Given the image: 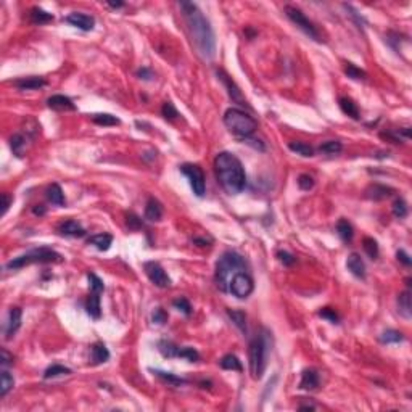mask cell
Returning <instances> with one entry per match:
<instances>
[{"label": "cell", "instance_id": "b9f144b4", "mask_svg": "<svg viewBox=\"0 0 412 412\" xmlns=\"http://www.w3.org/2000/svg\"><path fill=\"white\" fill-rule=\"evenodd\" d=\"M391 211H393V216L398 218V219H404L406 216H408V203L404 201V198H396L395 203H393V206H391Z\"/></svg>", "mask_w": 412, "mask_h": 412}, {"label": "cell", "instance_id": "4fadbf2b", "mask_svg": "<svg viewBox=\"0 0 412 412\" xmlns=\"http://www.w3.org/2000/svg\"><path fill=\"white\" fill-rule=\"evenodd\" d=\"M57 230L60 235H63V237L81 238L85 235V229L75 219H68V221H63V223H60Z\"/></svg>", "mask_w": 412, "mask_h": 412}, {"label": "cell", "instance_id": "11a10c76", "mask_svg": "<svg viewBox=\"0 0 412 412\" xmlns=\"http://www.w3.org/2000/svg\"><path fill=\"white\" fill-rule=\"evenodd\" d=\"M243 142H245V144H248V145H251V147H253V149L260 150V151H264V150H266V147H264V144L261 142L260 139H251V137H248V139H245Z\"/></svg>", "mask_w": 412, "mask_h": 412}, {"label": "cell", "instance_id": "4316f807", "mask_svg": "<svg viewBox=\"0 0 412 412\" xmlns=\"http://www.w3.org/2000/svg\"><path fill=\"white\" fill-rule=\"evenodd\" d=\"M337 233H338V237H340L343 242H351L353 240V235H354V229H353V225L349 224V221L345 219V218H341L340 221L337 223Z\"/></svg>", "mask_w": 412, "mask_h": 412}, {"label": "cell", "instance_id": "680465c9", "mask_svg": "<svg viewBox=\"0 0 412 412\" xmlns=\"http://www.w3.org/2000/svg\"><path fill=\"white\" fill-rule=\"evenodd\" d=\"M11 201H13V198L8 195V193H2V216H5L8 211V208L11 205Z\"/></svg>", "mask_w": 412, "mask_h": 412}, {"label": "cell", "instance_id": "bcb514c9", "mask_svg": "<svg viewBox=\"0 0 412 412\" xmlns=\"http://www.w3.org/2000/svg\"><path fill=\"white\" fill-rule=\"evenodd\" d=\"M173 306L176 307L177 311H181L182 314H186V316L192 314V304H190V301H188L187 298H184V297L176 298V300L173 301Z\"/></svg>", "mask_w": 412, "mask_h": 412}, {"label": "cell", "instance_id": "5b68a950", "mask_svg": "<svg viewBox=\"0 0 412 412\" xmlns=\"http://www.w3.org/2000/svg\"><path fill=\"white\" fill-rule=\"evenodd\" d=\"M224 124L238 139H248L258 129V122L251 114L240 108H229L224 113Z\"/></svg>", "mask_w": 412, "mask_h": 412}, {"label": "cell", "instance_id": "603a6c76", "mask_svg": "<svg viewBox=\"0 0 412 412\" xmlns=\"http://www.w3.org/2000/svg\"><path fill=\"white\" fill-rule=\"evenodd\" d=\"M338 103H340V108H341V112L345 113L346 116H349L351 119H359V108L358 105L354 103L353 98H349V97H340V100H338Z\"/></svg>", "mask_w": 412, "mask_h": 412}, {"label": "cell", "instance_id": "ab89813d", "mask_svg": "<svg viewBox=\"0 0 412 412\" xmlns=\"http://www.w3.org/2000/svg\"><path fill=\"white\" fill-rule=\"evenodd\" d=\"M345 75L349 79H354V81H364V79L367 77L364 70H361V68H358L356 65L349 63V61H346V63H345Z\"/></svg>", "mask_w": 412, "mask_h": 412}, {"label": "cell", "instance_id": "7dc6e473", "mask_svg": "<svg viewBox=\"0 0 412 412\" xmlns=\"http://www.w3.org/2000/svg\"><path fill=\"white\" fill-rule=\"evenodd\" d=\"M319 316H321L322 319H327V321L332 322V324L340 322V316L337 314V311L334 309V307H322V309L319 311Z\"/></svg>", "mask_w": 412, "mask_h": 412}, {"label": "cell", "instance_id": "4dcf8cb0", "mask_svg": "<svg viewBox=\"0 0 412 412\" xmlns=\"http://www.w3.org/2000/svg\"><path fill=\"white\" fill-rule=\"evenodd\" d=\"M341 150L343 145L338 140H325L317 147V151L322 153V155H338V153H341Z\"/></svg>", "mask_w": 412, "mask_h": 412}, {"label": "cell", "instance_id": "f1b7e54d", "mask_svg": "<svg viewBox=\"0 0 412 412\" xmlns=\"http://www.w3.org/2000/svg\"><path fill=\"white\" fill-rule=\"evenodd\" d=\"M219 366L225 369V371H237V372H242L243 371V366H242V362H240V359L237 358L235 354H225L221 358L219 361Z\"/></svg>", "mask_w": 412, "mask_h": 412}, {"label": "cell", "instance_id": "44dd1931", "mask_svg": "<svg viewBox=\"0 0 412 412\" xmlns=\"http://www.w3.org/2000/svg\"><path fill=\"white\" fill-rule=\"evenodd\" d=\"M87 242L98 251H108L113 243V235H110V233H97V235H92Z\"/></svg>", "mask_w": 412, "mask_h": 412}, {"label": "cell", "instance_id": "ee69618b", "mask_svg": "<svg viewBox=\"0 0 412 412\" xmlns=\"http://www.w3.org/2000/svg\"><path fill=\"white\" fill-rule=\"evenodd\" d=\"M87 279H89V285H90V293H102L105 290V284H103V280L98 277L97 274L89 272Z\"/></svg>", "mask_w": 412, "mask_h": 412}, {"label": "cell", "instance_id": "52a82bcc", "mask_svg": "<svg viewBox=\"0 0 412 412\" xmlns=\"http://www.w3.org/2000/svg\"><path fill=\"white\" fill-rule=\"evenodd\" d=\"M284 11H285V15H287L288 20H290V21L295 24V26H298L306 36H309V37H311L312 40H316V42H321V40H322V39H321V34H319V31H317V28L314 26V23H312V21L309 20V18H307L300 8L292 7V5H285Z\"/></svg>", "mask_w": 412, "mask_h": 412}, {"label": "cell", "instance_id": "cb8c5ba5", "mask_svg": "<svg viewBox=\"0 0 412 412\" xmlns=\"http://www.w3.org/2000/svg\"><path fill=\"white\" fill-rule=\"evenodd\" d=\"M110 359V351L108 348L103 345L102 341H97L92 345V362L94 364H103Z\"/></svg>", "mask_w": 412, "mask_h": 412}, {"label": "cell", "instance_id": "94428289", "mask_svg": "<svg viewBox=\"0 0 412 412\" xmlns=\"http://www.w3.org/2000/svg\"><path fill=\"white\" fill-rule=\"evenodd\" d=\"M193 243H196L198 247H208V243H211V242H210V240H206V238L195 237V238H193Z\"/></svg>", "mask_w": 412, "mask_h": 412}, {"label": "cell", "instance_id": "83f0119b", "mask_svg": "<svg viewBox=\"0 0 412 412\" xmlns=\"http://www.w3.org/2000/svg\"><path fill=\"white\" fill-rule=\"evenodd\" d=\"M29 18L34 24H47L55 20V16L52 13H48V11H45L44 8H39V7L31 8Z\"/></svg>", "mask_w": 412, "mask_h": 412}, {"label": "cell", "instance_id": "277c9868", "mask_svg": "<svg viewBox=\"0 0 412 412\" xmlns=\"http://www.w3.org/2000/svg\"><path fill=\"white\" fill-rule=\"evenodd\" d=\"M247 270V261L242 255H238L237 251H225L221 255V258L216 262V285L221 292L229 293V287L232 279L235 277L238 272Z\"/></svg>", "mask_w": 412, "mask_h": 412}, {"label": "cell", "instance_id": "6da1fadb", "mask_svg": "<svg viewBox=\"0 0 412 412\" xmlns=\"http://www.w3.org/2000/svg\"><path fill=\"white\" fill-rule=\"evenodd\" d=\"M179 7L182 8L190 39H192L196 52L203 60L211 61L216 55V37H214L211 23L192 2H181Z\"/></svg>", "mask_w": 412, "mask_h": 412}, {"label": "cell", "instance_id": "2e32d148", "mask_svg": "<svg viewBox=\"0 0 412 412\" xmlns=\"http://www.w3.org/2000/svg\"><path fill=\"white\" fill-rule=\"evenodd\" d=\"M47 105H48V108L55 110V112H75L76 110V105L73 103V100L70 97L60 95V94L52 95L50 98H48Z\"/></svg>", "mask_w": 412, "mask_h": 412}, {"label": "cell", "instance_id": "7a4b0ae2", "mask_svg": "<svg viewBox=\"0 0 412 412\" xmlns=\"http://www.w3.org/2000/svg\"><path fill=\"white\" fill-rule=\"evenodd\" d=\"M218 181L229 195H238L247 186V174L242 161L230 151H221L214 158Z\"/></svg>", "mask_w": 412, "mask_h": 412}, {"label": "cell", "instance_id": "e575fe53", "mask_svg": "<svg viewBox=\"0 0 412 412\" xmlns=\"http://www.w3.org/2000/svg\"><path fill=\"white\" fill-rule=\"evenodd\" d=\"M151 372L156 375V377H159L161 380H164V382H168L169 385H174V386H181L184 383H187V380H184L181 377H177V375L174 374H171V372H164V371H159V369H151Z\"/></svg>", "mask_w": 412, "mask_h": 412}, {"label": "cell", "instance_id": "7bdbcfd3", "mask_svg": "<svg viewBox=\"0 0 412 412\" xmlns=\"http://www.w3.org/2000/svg\"><path fill=\"white\" fill-rule=\"evenodd\" d=\"M177 358L187 359L188 362H196L200 359V354L192 346H179V349H177Z\"/></svg>", "mask_w": 412, "mask_h": 412}, {"label": "cell", "instance_id": "d6986e66", "mask_svg": "<svg viewBox=\"0 0 412 412\" xmlns=\"http://www.w3.org/2000/svg\"><path fill=\"white\" fill-rule=\"evenodd\" d=\"M47 82L44 77H39V76H29V77H21V79H16L13 82V85L16 89L20 90H36V89H40L44 87Z\"/></svg>", "mask_w": 412, "mask_h": 412}, {"label": "cell", "instance_id": "8d00e7d4", "mask_svg": "<svg viewBox=\"0 0 412 412\" xmlns=\"http://www.w3.org/2000/svg\"><path fill=\"white\" fill-rule=\"evenodd\" d=\"M362 248H364V251L367 253V256L371 258V260H377V258H378L380 250H378V243H377V240H375V238H372V237H364V238H362Z\"/></svg>", "mask_w": 412, "mask_h": 412}, {"label": "cell", "instance_id": "8992f818", "mask_svg": "<svg viewBox=\"0 0 412 412\" xmlns=\"http://www.w3.org/2000/svg\"><path fill=\"white\" fill-rule=\"evenodd\" d=\"M63 261V256L60 253H57L55 250L48 248V247H42V248H34L26 251L24 255H20L10 260L7 262V269H21L24 266H29V264H50V262H61Z\"/></svg>", "mask_w": 412, "mask_h": 412}, {"label": "cell", "instance_id": "f907efd6", "mask_svg": "<svg viewBox=\"0 0 412 412\" xmlns=\"http://www.w3.org/2000/svg\"><path fill=\"white\" fill-rule=\"evenodd\" d=\"M151 321H153V324H158V325L166 324L168 322V312H166L163 307H156L151 314Z\"/></svg>", "mask_w": 412, "mask_h": 412}, {"label": "cell", "instance_id": "ffe728a7", "mask_svg": "<svg viewBox=\"0 0 412 412\" xmlns=\"http://www.w3.org/2000/svg\"><path fill=\"white\" fill-rule=\"evenodd\" d=\"M317 386H319V374L314 369H306V371H303L300 380V388L306 391H312Z\"/></svg>", "mask_w": 412, "mask_h": 412}, {"label": "cell", "instance_id": "e0dca14e", "mask_svg": "<svg viewBox=\"0 0 412 412\" xmlns=\"http://www.w3.org/2000/svg\"><path fill=\"white\" fill-rule=\"evenodd\" d=\"M346 267H348L349 272L354 275V277L366 279V264H364V261H362L361 255H358V253L349 255L348 260H346Z\"/></svg>", "mask_w": 412, "mask_h": 412}, {"label": "cell", "instance_id": "be15d7a7", "mask_svg": "<svg viewBox=\"0 0 412 412\" xmlns=\"http://www.w3.org/2000/svg\"><path fill=\"white\" fill-rule=\"evenodd\" d=\"M301 411H312V409H316V406L314 404H300V408Z\"/></svg>", "mask_w": 412, "mask_h": 412}, {"label": "cell", "instance_id": "484cf974", "mask_svg": "<svg viewBox=\"0 0 412 412\" xmlns=\"http://www.w3.org/2000/svg\"><path fill=\"white\" fill-rule=\"evenodd\" d=\"M45 195H47V200L52 203V205H57V206H63L65 205V195H63V190L58 186V184H52V186H48L45 190Z\"/></svg>", "mask_w": 412, "mask_h": 412}, {"label": "cell", "instance_id": "30bf717a", "mask_svg": "<svg viewBox=\"0 0 412 412\" xmlns=\"http://www.w3.org/2000/svg\"><path fill=\"white\" fill-rule=\"evenodd\" d=\"M144 270L147 274V277L150 279V282L158 288H169L171 287V279L166 274V270L163 266L156 261H147L144 264Z\"/></svg>", "mask_w": 412, "mask_h": 412}, {"label": "cell", "instance_id": "db71d44e", "mask_svg": "<svg viewBox=\"0 0 412 412\" xmlns=\"http://www.w3.org/2000/svg\"><path fill=\"white\" fill-rule=\"evenodd\" d=\"M135 75H137V77L144 79V81H151V79H153V71L150 70V68H145V66L144 68H139Z\"/></svg>", "mask_w": 412, "mask_h": 412}, {"label": "cell", "instance_id": "74e56055", "mask_svg": "<svg viewBox=\"0 0 412 412\" xmlns=\"http://www.w3.org/2000/svg\"><path fill=\"white\" fill-rule=\"evenodd\" d=\"M70 374H71V369H68V367L61 366V364H52L50 367L45 369L44 378H45V380H48V378H57V377H61V375H70Z\"/></svg>", "mask_w": 412, "mask_h": 412}, {"label": "cell", "instance_id": "3957f363", "mask_svg": "<svg viewBox=\"0 0 412 412\" xmlns=\"http://www.w3.org/2000/svg\"><path fill=\"white\" fill-rule=\"evenodd\" d=\"M272 349V334L267 329H261L251 338L248 346L250 372L255 380H261L267 366V356Z\"/></svg>", "mask_w": 412, "mask_h": 412}, {"label": "cell", "instance_id": "7402d4cb", "mask_svg": "<svg viewBox=\"0 0 412 412\" xmlns=\"http://www.w3.org/2000/svg\"><path fill=\"white\" fill-rule=\"evenodd\" d=\"M398 311L404 319L412 317V304H411V292L409 290L398 295Z\"/></svg>", "mask_w": 412, "mask_h": 412}, {"label": "cell", "instance_id": "7c38bea8", "mask_svg": "<svg viewBox=\"0 0 412 412\" xmlns=\"http://www.w3.org/2000/svg\"><path fill=\"white\" fill-rule=\"evenodd\" d=\"M65 21L68 24H71V26L84 31V33H89V31L95 28V18L90 15H85V13H79V11H73V13H70L65 18Z\"/></svg>", "mask_w": 412, "mask_h": 412}, {"label": "cell", "instance_id": "f546056e", "mask_svg": "<svg viewBox=\"0 0 412 412\" xmlns=\"http://www.w3.org/2000/svg\"><path fill=\"white\" fill-rule=\"evenodd\" d=\"M227 316L235 324V327H238L243 334H247V314L242 309H227Z\"/></svg>", "mask_w": 412, "mask_h": 412}, {"label": "cell", "instance_id": "1f68e13d", "mask_svg": "<svg viewBox=\"0 0 412 412\" xmlns=\"http://www.w3.org/2000/svg\"><path fill=\"white\" fill-rule=\"evenodd\" d=\"M15 386V378L7 369L2 367V378H0V396L5 398L8 395V391Z\"/></svg>", "mask_w": 412, "mask_h": 412}, {"label": "cell", "instance_id": "8fae6325", "mask_svg": "<svg viewBox=\"0 0 412 412\" xmlns=\"http://www.w3.org/2000/svg\"><path fill=\"white\" fill-rule=\"evenodd\" d=\"M218 77L221 79V82H223L225 85V89H227V94H229V97L232 98V102H235L237 105H242V107H248V102H247V98L243 97L242 94V90H240V87L235 84V81L227 75V73L224 70H218Z\"/></svg>", "mask_w": 412, "mask_h": 412}, {"label": "cell", "instance_id": "91938a15", "mask_svg": "<svg viewBox=\"0 0 412 412\" xmlns=\"http://www.w3.org/2000/svg\"><path fill=\"white\" fill-rule=\"evenodd\" d=\"M33 213L36 214V216H44V214H45V206L44 205H36L33 208Z\"/></svg>", "mask_w": 412, "mask_h": 412}, {"label": "cell", "instance_id": "5bb4252c", "mask_svg": "<svg viewBox=\"0 0 412 412\" xmlns=\"http://www.w3.org/2000/svg\"><path fill=\"white\" fill-rule=\"evenodd\" d=\"M21 317H23L21 307H18V306L10 307L8 319H7V327H5V337H7V340H10V338L18 332V329L21 327Z\"/></svg>", "mask_w": 412, "mask_h": 412}, {"label": "cell", "instance_id": "f35d334b", "mask_svg": "<svg viewBox=\"0 0 412 412\" xmlns=\"http://www.w3.org/2000/svg\"><path fill=\"white\" fill-rule=\"evenodd\" d=\"M177 349H179V346L174 345L173 341H168V340L158 341V351L161 353L164 358H177Z\"/></svg>", "mask_w": 412, "mask_h": 412}, {"label": "cell", "instance_id": "816d5d0a", "mask_svg": "<svg viewBox=\"0 0 412 412\" xmlns=\"http://www.w3.org/2000/svg\"><path fill=\"white\" fill-rule=\"evenodd\" d=\"M277 258H279V261L284 264V266H293L295 262H297V256H293L292 253H288V251H277Z\"/></svg>", "mask_w": 412, "mask_h": 412}, {"label": "cell", "instance_id": "f6af8a7d", "mask_svg": "<svg viewBox=\"0 0 412 412\" xmlns=\"http://www.w3.org/2000/svg\"><path fill=\"white\" fill-rule=\"evenodd\" d=\"M161 113H163V116L168 121H174V119H177L179 118V112H177L176 110V107H174V103L173 102H164L163 103V108H161Z\"/></svg>", "mask_w": 412, "mask_h": 412}, {"label": "cell", "instance_id": "e7e4bbea", "mask_svg": "<svg viewBox=\"0 0 412 412\" xmlns=\"http://www.w3.org/2000/svg\"><path fill=\"white\" fill-rule=\"evenodd\" d=\"M245 34L248 36V39H253L255 36H256V33H255V31L251 29V28H247V29H245Z\"/></svg>", "mask_w": 412, "mask_h": 412}, {"label": "cell", "instance_id": "f5cc1de1", "mask_svg": "<svg viewBox=\"0 0 412 412\" xmlns=\"http://www.w3.org/2000/svg\"><path fill=\"white\" fill-rule=\"evenodd\" d=\"M345 7L348 8V11H349V16H351L353 20L356 21V24H358L359 28L364 26V24H366V20H364V18H362V16H361L356 10H353V7H349V5H345Z\"/></svg>", "mask_w": 412, "mask_h": 412}, {"label": "cell", "instance_id": "6f0895ef", "mask_svg": "<svg viewBox=\"0 0 412 412\" xmlns=\"http://www.w3.org/2000/svg\"><path fill=\"white\" fill-rule=\"evenodd\" d=\"M396 258H398V261H401L406 267H409V266H411V262H412V261H411V256H409L408 253H406L404 250H398Z\"/></svg>", "mask_w": 412, "mask_h": 412}, {"label": "cell", "instance_id": "ac0fdd59", "mask_svg": "<svg viewBox=\"0 0 412 412\" xmlns=\"http://www.w3.org/2000/svg\"><path fill=\"white\" fill-rule=\"evenodd\" d=\"M161 218H163V205L155 196H150L147 200V206H145V219L151 221V223H156V221H161Z\"/></svg>", "mask_w": 412, "mask_h": 412}, {"label": "cell", "instance_id": "9c48e42d", "mask_svg": "<svg viewBox=\"0 0 412 412\" xmlns=\"http://www.w3.org/2000/svg\"><path fill=\"white\" fill-rule=\"evenodd\" d=\"M253 290H255V282L248 270L238 272L235 277L232 279L230 287H229V293H232L233 297H237L240 300L248 298L250 295L253 293Z\"/></svg>", "mask_w": 412, "mask_h": 412}, {"label": "cell", "instance_id": "6125c7cd", "mask_svg": "<svg viewBox=\"0 0 412 412\" xmlns=\"http://www.w3.org/2000/svg\"><path fill=\"white\" fill-rule=\"evenodd\" d=\"M107 5L110 8H121V7H124V3L122 2H107Z\"/></svg>", "mask_w": 412, "mask_h": 412}, {"label": "cell", "instance_id": "d6a6232c", "mask_svg": "<svg viewBox=\"0 0 412 412\" xmlns=\"http://www.w3.org/2000/svg\"><path fill=\"white\" fill-rule=\"evenodd\" d=\"M288 149H290L293 153H297V155L303 156V158H311L314 156V149L309 145V144H304V142H290L288 144Z\"/></svg>", "mask_w": 412, "mask_h": 412}, {"label": "cell", "instance_id": "681fc988", "mask_svg": "<svg viewBox=\"0 0 412 412\" xmlns=\"http://www.w3.org/2000/svg\"><path fill=\"white\" fill-rule=\"evenodd\" d=\"M126 224H127V227L131 230H139V229H142V227H144L142 219H140L137 214H134V213H129L127 216H126Z\"/></svg>", "mask_w": 412, "mask_h": 412}, {"label": "cell", "instance_id": "836d02e7", "mask_svg": "<svg viewBox=\"0 0 412 412\" xmlns=\"http://www.w3.org/2000/svg\"><path fill=\"white\" fill-rule=\"evenodd\" d=\"M24 147H26V139L21 134H13L10 137V149L13 151V155H16L18 158L23 156L24 153Z\"/></svg>", "mask_w": 412, "mask_h": 412}, {"label": "cell", "instance_id": "9a60e30c", "mask_svg": "<svg viewBox=\"0 0 412 412\" xmlns=\"http://www.w3.org/2000/svg\"><path fill=\"white\" fill-rule=\"evenodd\" d=\"M393 193H395V188L383 186V184H371V186L366 188V196L369 200H374V201L385 200V198H388V196H391Z\"/></svg>", "mask_w": 412, "mask_h": 412}, {"label": "cell", "instance_id": "60d3db41", "mask_svg": "<svg viewBox=\"0 0 412 412\" xmlns=\"http://www.w3.org/2000/svg\"><path fill=\"white\" fill-rule=\"evenodd\" d=\"M378 340L382 341V343H386V345H390V343H399V341H403V340H404V335L401 334V332H398V330L388 329V330H385L383 334L378 337Z\"/></svg>", "mask_w": 412, "mask_h": 412}, {"label": "cell", "instance_id": "9f6ffc18", "mask_svg": "<svg viewBox=\"0 0 412 412\" xmlns=\"http://www.w3.org/2000/svg\"><path fill=\"white\" fill-rule=\"evenodd\" d=\"M0 364H2V367L7 369L10 364H13V356H11L7 349H2V359H0Z\"/></svg>", "mask_w": 412, "mask_h": 412}, {"label": "cell", "instance_id": "d590c367", "mask_svg": "<svg viewBox=\"0 0 412 412\" xmlns=\"http://www.w3.org/2000/svg\"><path fill=\"white\" fill-rule=\"evenodd\" d=\"M92 121L98 126H118L121 119L116 118V116L110 114V113H97L92 116Z\"/></svg>", "mask_w": 412, "mask_h": 412}, {"label": "cell", "instance_id": "c3c4849f", "mask_svg": "<svg viewBox=\"0 0 412 412\" xmlns=\"http://www.w3.org/2000/svg\"><path fill=\"white\" fill-rule=\"evenodd\" d=\"M298 187L301 190H304V192H307V190H311L312 187H314V179H312V176L309 174H300L298 176Z\"/></svg>", "mask_w": 412, "mask_h": 412}, {"label": "cell", "instance_id": "d4e9b609", "mask_svg": "<svg viewBox=\"0 0 412 412\" xmlns=\"http://www.w3.org/2000/svg\"><path fill=\"white\" fill-rule=\"evenodd\" d=\"M85 309H87V314L90 317L100 319V316H102L100 293H90V297L87 298V303H85Z\"/></svg>", "mask_w": 412, "mask_h": 412}, {"label": "cell", "instance_id": "ba28073f", "mask_svg": "<svg viewBox=\"0 0 412 412\" xmlns=\"http://www.w3.org/2000/svg\"><path fill=\"white\" fill-rule=\"evenodd\" d=\"M181 173L188 179L193 193L201 198L206 192V182H205V173H203V169L200 168L198 164L186 163V164L181 166Z\"/></svg>", "mask_w": 412, "mask_h": 412}]
</instances>
